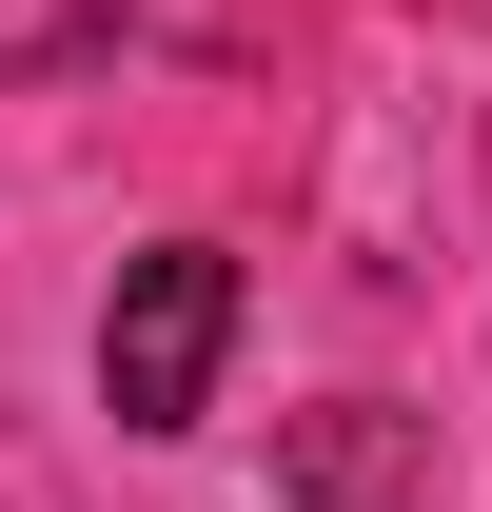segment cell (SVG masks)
<instances>
[{"mask_svg":"<svg viewBox=\"0 0 492 512\" xmlns=\"http://www.w3.org/2000/svg\"><path fill=\"white\" fill-rule=\"evenodd\" d=\"M217 355H237V256H217V237L119 256V316H99V414H119V434H197V414H217Z\"/></svg>","mask_w":492,"mask_h":512,"instance_id":"6da1fadb","label":"cell"},{"mask_svg":"<svg viewBox=\"0 0 492 512\" xmlns=\"http://www.w3.org/2000/svg\"><path fill=\"white\" fill-rule=\"evenodd\" d=\"M394 473H414V434H394V414H315V434H296V512H374Z\"/></svg>","mask_w":492,"mask_h":512,"instance_id":"7a4b0ae2","label":"cell"},{"mask_svg":"<svg viewBox=\"0 0 492 512\" xmlns=\"http://www.w3.org/2000/svg\"><path fill=\"white\" fill-rule=\"evenodd\" d=\"M119 40V0H0V79H79Z\"/></svg>","mask_w":492,"mask_h":512,"instance_id":"3957f363","label":"cell"}]
</instances>
